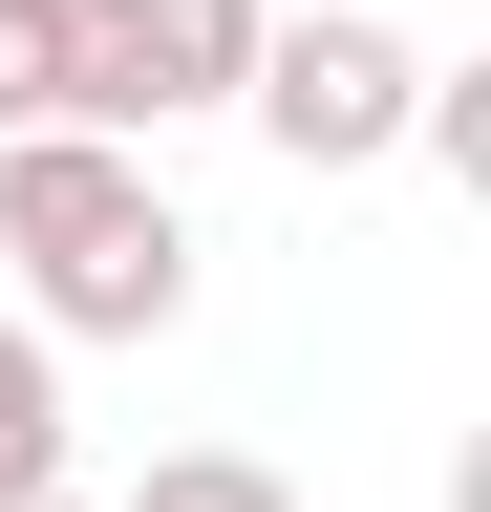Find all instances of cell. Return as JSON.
<instances>
[{
  "instance_id": "obj_6",
  "label": "cell",
  "mask_w": 491,
  "mask_h": 512,
  "mask_svg": "<svg viewBox=\"0 0 491 512\" xmlns=\"http://www.w3.org/2000/svg\"><path fill=\"white\" fill-rule=\"evenodd\" d=\"M129 512H299V491H278V470H257V448H171V470H150V491H129Z\"/></svg>"
},
{
  "instance_id": "obj_7",
  "label": "cell",
  "mask_w": 491,
  "mask_h": 512,
  "mask_svg": "<svg viewBox=\"0 0 491 512\" xmlns=\"http://www.w3.org/2000/svg\"><path fill=\"white\" fill-rule=\"evenodd\" d=\"M22 512H107V491H22Z\"/></svg>"
},
{
  "instance_id": "obj_4",
  "label": "cell",
  "mask_w": 491,
  "mask_h": 512,
  "mask_svg": "<svg viewBox=\"0 0 491 512\" xmlns=\"http://www.w3.org/2000/svg\"><path fill=\"white\" fill-rule=\"evenodd\" d=\"M22 491H65V342L0 320V512H22Z\"/></svg>"
},
{
  "instance_id": "obj_5",
  "label": "cell",
  "mask_w": 491,
  "mask_h": 512,
  "mask_svg": "<svg viewBox=\"0 0 491 512\" xmlns=\"http://www.w3.org/2000/svg\"><path fill=\"white\" fill-rule=\"evenodd\" d=\"M65 128V0H0V150Z\"/></svg>"
},
{
  "instance_id": "obj_3",
  "label": "cell",
  "mask_w": 491,
  "mask_h": 512,
  "mask_svg": "<svg viewBox=\"0 0 491 512\" xmlns=\"http://www.w3.org/2000/svg\"><path fill=\"white\" fill-rule=\"evenodd\" d=\"M278 128V171H385L406 107H427V43L363 22V0H299V22H257V86H235Z\"/></svg>"
},
{
  "instance_id": "obj_2",
  "label": "cell",
  "mask_w": 491,
  "mask_h": 512,
  "mask_svg": "<svg viewBox=\"0 0 491 512\" xmlns=\"http://www.w3.org/2000/svg\"><path fill=\"white\" fill-rule=\"evenodd\" d=\"M257 22H278V0H65V128L150 150V128L235 107V86H257Z\"/></svg>"
},
{
  "instance_id": "obj_1",
  "label": "cell",
  "mask_w": 491,
  "mask_h": 512,
  "mask_svg": "<svg viewBox=\"0 0 491 512\" xmlns=\"http://www.w3.org/2000/svg\"><path fill=\"white\" fill-rule=\"evenodd\" d=\"M0 256H22L43 342H171V320H193V214H171V171L107 150V128H22V150H0Z\"/></svg>"
}]
</instances>
